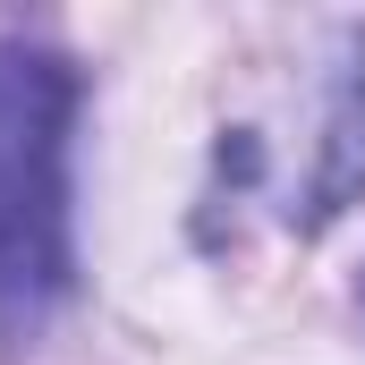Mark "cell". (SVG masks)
Here are the masks:
<instances>
[{
    "mask_svg": "<svg viewBox=\"0 0 365 365\" xmlns=\"http://www.w3.org/2000/svg\"><path fill=\"white\" fill-rule=\"evenodd\" d=\"M77 110L86 77L51 43H0V323H34L77 289Z\"/></svg>",
    "mask_w": 365,
    "mask_h": 365,
    "instance_id": "6da1fadb",
    "label": "cell"
},
{
    "mask_svg": "<svg viewBox=\"0 0 365 365\" xmlns=\"http://www.w3.org/2000/svg\"><path fill=\"white\" fill-rule=\"evenodd\" d=\"M357 195H365V34L349 43V68H340V86H331V136H323V162H314L306 204H297L289 221H297V230H323V221H340Z\"/></svg>",
    "mask_w": 365,
    "mask_h": 365,
    "instance_id": "7a4b0ae2",
    "label": "cell"
},
{
    "mask_svg": "<svg viewBox=\"0 0 365 365\" xmlns=\"http://www.w3.org/2000/svg\"><path fill=\"white\" fill-rule=\"evenodd\" d=\"M357 297H365V289H357Z\"/></svg>",
    "mask_w": 365,
    "mask_h": 365,
    "instance_id": "3957f363",
    "label": "cell"
}]
</instances>
